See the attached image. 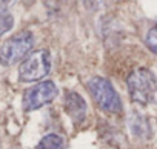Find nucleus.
<instances>
[{
	"instance_id": "f257e3e1",
	"label": "nucleus",
	"mask_w": 157,
	"mask_h": 149,
	"mask_svg": "<svg viewBox=\"0 0 157 149\" xmlns=\"http://www.w3.org/2000/svg\"><path fill=\"white\" fill-rule=\"evenodd\" d=\"M126 85L132 102L139 105H148L154 99V94L157 91V77L152 71L139 68L128 76Z\"/></svg>"
},
{
	"instance_id": "f03ea898",
	"label": "nucleus",
	"mask_w": 157,
	"mask_h": 149,
	"mask_svg": "<svg viewBox=\"0 0 157 149\" xmlns=\"http://www.w3.org/2000/svg\"><path fill=\"white\" fill-rule=\"evenodd\" d=\"M86 88L102 111L109 114H119L122 111V100L106 79L91 77L86 83Z\"/></svg>"
},
{
	"instance_id": "7ed1b4c3",
	"label": "nucleus",
	"mask_w": 157,
	"mask_h": 149,
	"mask_svg": "<svg viewBox=\"0 0 157 149\" xmlns=\"http://www.w3.org/2000/svg\"><path fill=\"white\" fill-rule=\"evenodd\" d=\"M34 46V37L29 31H22L11 39H8L0 46V63L3 66H11L25 58Z\"/></svg>"
},
{
	"instance_id": "20e7f679",
	"label": "nucleus",
	"mask_w": 157,
	"mask_h": 149,
	"mask_svg": "<svg viewBox=\"0 0 157 149\" xmlns=\"http://www.w3.org/2000/svg\"><path fill=\"white\" fill-rule=\"evenodd\" d=\"M51 69V55L46 49L31 52L19 68V77L22 82H36L43 79Z\"/></svg>"
},
{
	"instance_id": "39448f33",
	"label": "nucleus",
	"mask_w": 157,
	"mask_h": 149,
	"mask_svg": "<svg viewBox=\"0 0 157 149\" xmlns=\"http://www.w3.org/2000/svg\"><path fill=\"white\" fill-rule=\"evenodd\" d=\"M57 94H59V89L54 85V82H51V80L42 82V83L25 91L23 102H22L23 109L25 111L39 109V108L45 106L46 103H51L57 97Z\"/></svg>"
},
{
	"instance_id": "423d86ee",
	"label": "nucleus",
	"mask_w": 157,
	"mask_h": 149,
	"mask_svg": "<svg viewBox=\"0 0 157 149\" xmlns=\"http://www.w3.org/2000/svg\"><path fill=\"white\" fill-rule=\"evenodd\" d=\"M65 109L71 120L77 125H80L86 118V103L85 100L74 91H66L65 92Z\"/></svg>"
},
{
	"instance_id": "0eeeda50",
	"label": "nucleus",
	"mask_w": 157,
	"mask_h": 149,
	"mask_svg": "<svg viewBox=\"0 0 157 149\" xmlns=\"http://www.w3.org/2000/svg\"><path fill=\"white\" fill-rule=\"evenodd\" d=\"M36 149H66V143L59 134H48L39 141Z\"/></svg>"
},
{
	"instance_id": "6e6552de",
	"label": "nucleus",
	"mask_w": 157,
	"mask_h": 149,
	"mask_svg": "<svg viewBox=\"0 0 157 149\" xmlns=\"http://www.w3.org/2000/svg\"><path fill=\"white\" fill-rule=\"evenodd\" d=\"M14 25V19L11 14L8 13H0V35H3L5 32H8Z\"/></svg>"
},
{
	"instance_id": "1a4fd4ad",
	"label": "nucleus",
	"mask_w": 157,
	"mask_h": 149,
	"mask_svg": "<svg viewBox=\"0 0 157 149\" xmlns=\"http://www.w3.org/2000/svg\"><path fill=\"white\" fill-rule=\"evenodd\" d=\"M146 45H148V48L154 54H157V28H152V29L148 31V34H146Z\"/></svg>"
},
{
	"instance_id": "9d476101",
	"label": "nucleus",
	"mask_w": 157,
	"mask_h": 149,
	"mask_svg": "<svg viewBox=\"0 0 157 149\" xmlns=\"http://www.w3.org/2000/svg\"><path fill=\"white\" fill-rule=\"evenodd\" d=\"M14 0H0V13H6V9L13 5Z\"/></svg>"
}]
</instances>
